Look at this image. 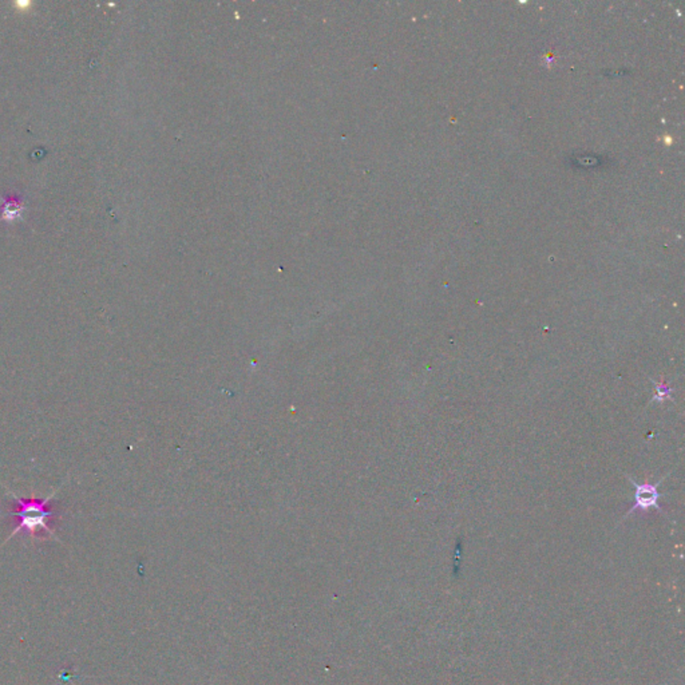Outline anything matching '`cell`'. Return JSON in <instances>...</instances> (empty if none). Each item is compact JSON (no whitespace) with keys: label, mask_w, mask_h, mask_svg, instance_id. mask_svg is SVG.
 I'll return each instance as SVG.
<instances>
[{"label":"cell","mask_w":685,"mask_h":685,"mask_svg":"<svg viewBox=\"0 0 685 685\" xmlns=\"http://www.w3.org/2000/svg\"><path fill=\"white\" fill-rule=\"evenodd\" d=\"M54 494L55 493H53L47 498H35L32 495L29 499L15 497L16 509L14 512H10L8 515L16 516L18 525L10 534L8 540L19 533L26 536H35L36 533L47 532L54 536V532L50 529V522L55 516V513L49 506Z\"/></svg>","instance_id":"1"},{"label":"cell","mask_w":685,"mask_h":685,"mask_svg":"<svg viewBox=\"0 0 685 685\" xmlns=\"http://www.w3.org/2000/svg\"><path fill=\"white\" fill-rule=\"evenodd\" d=\"M629 481L636 487V490H634V505L629 510L628 515L629 514L636 513L637 510L648 512L649 509H657L660 513L665 514L664 513V510L660 508V505H658L660 493L657 490V486L660 485L664 480L658 481L656 485H649V484L638 485L634 481H632L630 478H629Z\"/></svg>","instance_id":"2"},{"label":"cell","mask_w":685,"mask_h":685,"mask_svg":"<svg viewBox=\"0 0 685 685\" xmlns=\"http://www.w3.org/2000/svg\"><path fill=\"white\" fill-rule=\"evenodd\" d=\"M23 203L15 197H7L1 206V219L8 223H14L22 217Z\"/></svg>","instance_id":"3"},{"label":"cell","mask_w":685,"mask_h":685,"mask_svg":"<svg viewBox=\"0 0 685 685\" xmlns=\"http://www.w3.org/2000/svg\"><path fill=\"white\" fill-rule=\"evenodd\" d=\"M652 383H653V384H655V387H656V394H655V397H653V400L664 401V400L671 399V393H672V390H671L667 384H664V382L658 384V383L652 380Z\"/></svg>","instance_id":"4"}]
</instances>
